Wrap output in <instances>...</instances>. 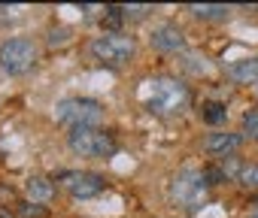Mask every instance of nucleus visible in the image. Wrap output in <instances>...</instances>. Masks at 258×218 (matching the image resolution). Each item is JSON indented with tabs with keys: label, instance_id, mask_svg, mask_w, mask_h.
Here are the masks:
<instances>
[{
	"label": "nucleus",
	"instance_id": "3",
	"mask_svg": "<svg viewBox=\"0 0 258 218\" xmlns=\"http://www.w3.org/2000/svg\"><path fill=\"white\" fill-rule=\"evenodd\" d=\"M67 146L79 158H109L115 152V140L97 128H73L67 134Z\"/></svg>",
	"mask_w": 258,
	"mask_h": 218
},
{
	"label": "nucleus",
	"instance_id": "16",
	"mask_svg": "<svg viewBox=\"0 0 258 218\" xmlns=\"http://www.w3.org/2000/svg\"><path fill=\"white\" fill-rule=\"evenodd\" d=\"M237 182L243 188H258V164H243L237 170Z\"/></svg>",
	"mask_w": 258,
	"mask_h": 218
},
{
	"label": "nucleus",
	"instance_id": "2",
	"mask_svg": "<svg viewBox=\"0 0 258 218\" xmlns=\"http://www.w3.org/2000/svg\"><path fill=\"white\" fill-rule=\"evenodd\" d=\"M55 119L73 128H97L103 122V106L91 97H67L55 103Z\"/></svg>",
	"mask_w": 258,
	"mask_h": 218
},
{
	"label": "nucleus",
	"instance_id": "5",
	"mask_svg": "<svg viewBox=\"0 0 258 218\" xmlns=\"http://www.w3.org/2000/svg\"><path fill=\"white\" fill-rule=\"evenodd\" d=\"M37 64V46L25 37H13L7 40L4 46H0V70L4 73H28L31 67Z\"/></svg>",
	"mask_w": 258,
	"mask_h": 218
},
{
	"label": "nucleus",
	"instance_id": "7",
	"mask_svg": "<svg viewBox=\"0 0 258 218\" xmlns=\"http://www.w3.org/2000/svg\"><path fill=\"white\" fill-rule=\"evenodd\" d=\"M240 146H243V134H234V131H216V134H207L204 140V152L216 158H228Z\"/></svg>",
	"mask_w": 258,
	"mask_h": 218
},
{
	"label": "nucleus",
	"instance_id": "12",
	"mask_svg": "<svg viewBox=\"0 0 258 218\" xmlns=\"http://www.w3.org/2000/svg\"><path fill=\"white\" fill-rule=\"evenodd\" d=\"M201 116H204V122H207V125H222V122L228 119V109H225L222 103H204Z\"/></svg>",
	"mask_w": 258,
	"mask_h": 218
},
{
	"label": "nucleus",
	"instance_id": "1",
	"mask_svg": "<svg viewBox=\"0 0 258 218\" xmlns=\"http://www.w3.org/2000/svg\"><path fill=\"white\" fill-rule=\"evenodd\" d=\"M188 88L173 76H158L146 88V109L152 116H176L188 106Z\"/></svg>",
	"mask_w": 258,
	"mask_h": 218
},
{
	"label": "nucleus",
	"instance_id": "4",
	"mask_svg": "<svg viewBox=\"0 0 258 218\" xmlns=\"http://www.w3.org/2000/svg\"><path fill=\"white\" fill-rule=\"evenodd\" d=\"M207 188H210V182H207L204 173H198V170H182V173L170 182V197H173L179 206H185V209H198V206L207 200Z\"/></svg>",
	"mask_w": 258,
	"mask_h": 218
},
{
	"label": "nucleus",
	"instance_id": "17",
	"mask_svg": "<svg viewBox=\"0 0 258 218\" xmlns=\"http://www.w3.org/2000/svg\"><path fill=\"white\" fill-rule=\"evenodd\" d=\"M118 13H124L127 19H131V16H134V19H143V16L149 13V7H118Z\"/></svg>",
	"mask_w": 258,
	"mask_h": 218
},
{
	"label": "nucleus",
	"instance_id": "18",
	"mask_svg": "<svg viewBox=\"0 0 258 218\" xmlns=\"http://www.w3.org/2000/svg\"><path fill=\"white\" fill-rule=\"evenodd\" d=\"M64 40H67V31H55L52 34V43H64Z\"/></svg>",
	"mask_w": 258,
	"mask_h": 218
},
{
	"label": "nucleus",
	"instance_id": "6",
	"mask_svg": "<svg viewBox=\"0 0 258 218\" xmlns=\"http://www.w3.org/2000/svg\"><path fill=\"white\" fill-rule=\"evenodd\" d=\"M134 52H137V43L124 34H115V31H109L91 43V55L97 61H106V64H124L134 58Z\"/></svg>",
	"mask_w": 258,
	"mask_h": 218
},
{
	"label": "nucleus",
	"instance_id": "11",
	"mask_svg": "<svg viewBox=\"0 0 258 218\" xmlns=\"http://www.w3.org/2000/svg\"><path fill=\"white\" fill-rule=\"evenodd\" d=\"M188 13L195 19H204V22H219V19L228 16V7L225 4H191Z\"/></svg>",
	"mask_w": 258,
	"mask_h": 218
},
{
	"label": "nucleus",
	"instance_id": "19",
	"mask_svg": "<svg viewBox=\"0 0 258 218\" xmlns=\"http://www.w3.org/2000/svg\"><path fill=\"white\" fill-rule=\"evenodd\" d=\"M249 218H258V206H255V209H252V212H249Z\"/></svg>",
	"mask_w": 258,
	"mask_h": 218
},
{
	"label": "nucleus",
	"instance_id": "14",
	"mask_svg": "<svg viewBox=\"0 0 258 218\" xmlns=\"http://www.w3.org/2000/svg\"><path fill=\"white\" fill-rule=\"evenodd\" d=\"M240 134L243 140H258V109H249V113H243V122H240Z\"/></svg>",
	"mask_w": 258,
	"mask_h": 218
},
{
	"label": "nucleus",
	"instance_id": "10",
	"mask_svg": "<svg viewBox=\"0 0 258 218\" xmlns=\"http://www.w3.org/2000/svg\"><path fill=\"white\" fill-rule=\"evenodd\" d=\"M228 76L237 85H255L258 82V58H237L228 64Z\"/></svg>",
	"mask_w": 258,
	"mask_h": 218
},
{
	"label": "nucleus",
	"instance_id": "9",
	"mask_svg": "<svg viewBox=\"0 0 258 218\" xmlns=\"http://www.w3.org/2000/svg\"><path fill=\"white\" fill-rule=\"evenodd\" d=\"M67 188H70V194L76 200H88V197H94V194L103 191V179L97 173H82V176H73L67 182Z\"/></svg>",
	"mask_w": 258,
	"mask_h": 218
},
{
	"label": "nucleus",
	"instance_id": "13",
	"mask_svg": "<svg viewBox=\"0 0 258 218\" xmlns=\"http://www.w3.org/2000/svg\"><path fill=\"white\" fill-rule=\"evenodd\" d=\"M182 67L191 70V73H198V76H210L213 73V64L207 58H201V55H185L182 58Z\"/></svg>",
	"mask_w": 258,
	"mask_h": 218
},
{
	"label": "nucleus",
	"instance_id": "8",
	"mask_svg": "<svg viewBox=\"0 0 258 218\" xmlns=\"http://www.w3.org/2000/svg\"><path fill=\"white\" fill-rule=\"evenodd\" d=\"M149 43H152V49H158V52H182V49H185V34H182V28H176V25H158V28L149 34Z\"/></svg>",
	"mask_w": 258,
	"mask_h": 218
},
{
	"label": "nucleus",
	"instance_id": "15",
	"mask_svg": "<svg viewBox=\"0 0 258 218\" xmlns=\"http://www.w3.org/2000/svg\"><path fill=\"white\" fill-rule=\"evenodd\" d=\"M28 197H34V200H49V197H52V182H46V179H31V182H28Z\"/></svg>",
	"mask_w": 258,
	"mask_h": 218
}]
</instances>
